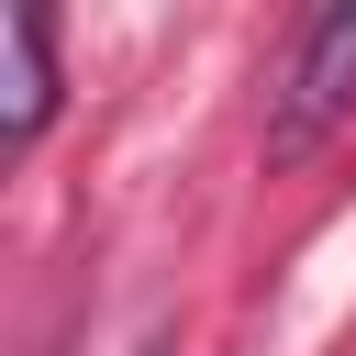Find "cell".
<instances>
[{
	"label": "cell",
	"mask_w": 356,
	"mask_h": 356,
	"mask_svg": "<svg viewBox=\"0 0 356 356\" xmlns=\"http://www.w3.org/2000/svg\"><path fill=\"white\" fill-rule=\"evenodd\" d=\"M0 56H11V111H0V134L33 145L44 111H56V33H44V11H0Z\"/></svg>",
	"instance_id": "obj_2"
},
{
	"label": "cell",
	"mask_w": 356,
	"mask_h": 356,
	"mask_svg": "<svg viewBox=\"0 0 356 356\" xmlns=\"http://www.w3.org/2000/svg\"><path fill=\"white\" fill-rule=\"evenodd\" d=\"M334 122H356V0L312 11L289 78H278V111H267V156H312Z\"/></svg>",
	"instance_id": "obj_1"
}]
</instances>
